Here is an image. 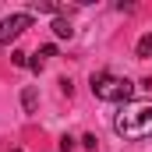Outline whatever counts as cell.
Segmentation results:
<instances>
[{
    "mask_svg": "<svg viewBox=\"0 0 152 152\" xmlns=\"http://www.w3.org/2000/svg\"><path fill=\"white\" fill-rule=\"evenodd\" d=\"M113 131L120 138H152V103H124L113 117Z\"/></svg>",
    "mask_w": 152,
    "mask_h": 152,
    "instance_id": "obj_1",
    "label": "cell"
},
{
    "mask_svg": "<svg viewBox=\"0 0 152 152\" xmlns=\"http://www.w3.org/2000/svg\"><path fill=\"white\" fill-rule=\"evenodd\" d=\"M131 92H134V85L127 78H120V75H110V71L92 75V96L103 99V103H127Z\"/></svg>",
    "mask_w": 152,
    "mask_h": 152,
    "instance_id": "obj_2",
    "label": "cell"
},
{
    "mask_svg": "<svg viewBox=\"0 0 152 152\" xmlns=\"http://www.w3.org/2000/svg\"><path fill=\"white\" fill-rule=\"evenodd\" d=\"M28 25H32V14H11V18H4L0 21V46L11 42V39H18Z\"/></svg>",
    "mask_w": 152,
    "mask_h": 152,
    "instance_id": "obj_3",
    "label": "cell"
},
{
    "mask_svg": "<svg viewBox=\"0 0 152 152\" xmlns=\"http://www.w3.org/2000/svg\"><path fill=\"white\" fill-rule=\"evenodd\" d=\"M134 50H138V57H142V60H152V32H145V36L138 39V46H134Z\"/></svg>",
    "mask_w": 152,
    "mask_h": 152,
    "instance_id": "obj_4",
    "label": "cell"
},
{
    "mask_svg": "<svg viewBox=\"0 0 152 152\" xmlns=\"http://www.w3.org/2000/svg\"><path fill=\"white\" fill-rule=\"evenodd\" d=\"M53 32H57L60 39H71V36H75V28L67 25V18H57V21H53Z\"/></svg>",
    "mask_w": 152,
    "mask_h": 152,
    "instance_id": "obj_5",
    "label": "cell"
},
{
    "mask_svg": "<svg viewBox=\"0 0 152 152\" xmlns=\"http://www.w3.org/2000/svg\"><path fill=\"white\" fill-rule=\"evenodd\" d=\"M21 103H25V110L32 113V110H36V88H25V96H21Z\"/></svg>",
    "mask_w": 152,
    "mask_h": 152,
    "instance_id": "obj_6",
    "label": "cell"
},
{
    "mask_svg": "<svg viewBox=\"0 0 152 152\" xmlns=\"http://www.w3.org/2000/svg\"><path fill=\"white\" fill-rule=\"evenodd\" d=\"M11 60H14L18 67H28V53H21V50H14V53H11Z\"/></svg>",
    "mask_w": 152,
    "mask_h": 152,
    "instance_id": "obj_7",
    "label": "cell"
},
{
    "mask_svg": "<svg viewBox=\"0 0 152 152\" xmlns=\"http://www.w3.org/2000/svg\"><path fill=\"white\" fill-rule=\"evenodd\" d=\"M75 149V142H71V138H60V152H71Z\"/></svg>",
    "mask_w": 152,
    "mask_h": 152,
    "instance_id": "obj_8",
    "label": "cell"
},
{
    "mask_svg": "<svg viewBox=\"0 0 152 152\" xmlns=\"http://www.w3.org/2000/svg\"><path fill=\"white\" fill-rule=\"evenodd\" d=\"M11 152H21V149H11Z\"/></svg>",
    "mask_w": 152,
    "mask_h": 152,
    "instance_id": "obj_9",
    "label": "cell"
}]
</instances>
